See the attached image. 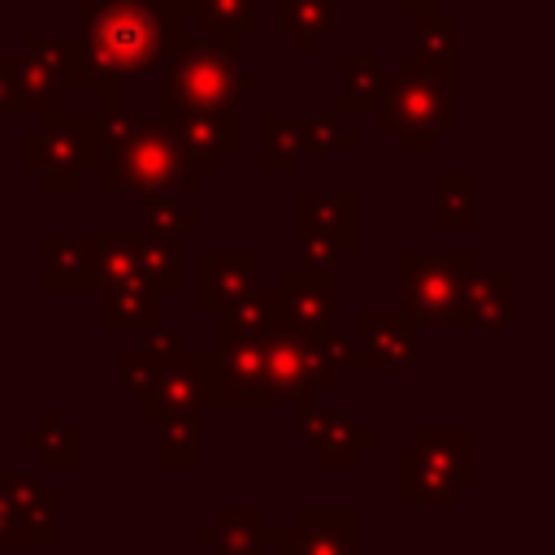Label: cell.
Listing matches in <instances>:
<instances>
[{
    "label": "cell",
    "instance_id": "52a82bcc",
    "mask_svg": "<svg viewBox=\"0 0 555 555\" xmlns=\"http://www.w3.org/2000/svg\"><path fill=\"white\" fill-rule=\"evenodd\" d=\"M186 351L199 373L204 412H278V399L264 382V338H234Z\"/></svg>",
    "mask_w": 555,
    "mask_h": 555
},
{
    "label": "cell",
    "instance_id": "7402d4cb",
    "mask_svg": "<svg viewBox=\"0 0 555 555\" xmlns=\"http://www.w3.org/2000/svg\"><path fill=\"white\" fill-rule=\"evenodd\" d=\"M278 542V525H264L256 507H221L212 525L199 529V546L212 555H264Z\"/></svg>",
    "mask_w": 555,
    "mask_h": 555
},
{
    "label": "cell",
    "instance_id": "484cf974",
    "mask_svg": "<svg viewBox=\"0 0 555 555\" xmlns=\"http://www.w3.org/2000/svg\"><path fill=\"white\" fill-rule=\"evenodd\" d=\"M0 494L9 499V507L17 512L22 525H56V512L65 503V494L56 486H48L39 473H26V468H4Z\"/></svg>",
    "mask_w": 555,
    "mask_h": 555
},
{
    "label": "cell",
    "instance_id": "83f0119b",
    "mask_svg": "<svg viewBox=\"0 0 555 555\" xmlns=\"http://www.w3.org/2000/svg\"><path fill=\"white\" fill-rule=\"evenodd\" d=\"M278 30L295 39V56H317L334 30V0H278Z\"/></svg>",
    "mask_w": 555,
    "mask_h": 555
},
{
    "label": "cell",
    "instance_id": "9a60e30c",
    "mask_svg": "<svg viewBox=\"0 0 555 555\" xmlns=\"http://www.w3.org/2000/svg\"><path fill=\"white\" fill-rule=\"evenodd\" d=\"M160 121V117H156ZM169 134L191 152L199 173H217L225 165V156H234L243 147V121L230 108H195V113H173L165 117Z\"/></svg>",
    "mask_w": 555,
    "mask_h": 555
},
{
    "label": "cell",
    "instance_id": "5bb4252c",
    "mask_svg": "<svg viewBox=\"0 0 555 555\" xmlns=\"http://www.w3.org/2000/svg\"><path fill=\"white\" fill-rule=\"evenodd\" d=\"M516 321V273L512 269H473L460 295L451 330L460 334H503Z\"/></svg>",
    "mask_w": 555,
    "mask_h": 555
},
{
    "label": "cell",
    "instance_id": "e575fe53",
    "mask_svg": "<svg viewBox=\"0 0 555 555\" xmlns=\"http://www.w3.org/2000/svg\"><path fill=\"white\" fill-rule=\"evenodd\" d=\"M191 17L208 35H234V39H243V35H256L260 30V0H199Z\"/></svg>",
    "mask_w": 555,
    "mask_h": 555
},
{
    "label": "cell",
    "instance_id": "5b68a950",
    "mask_svg": "<svg viewBox=\"0 0 555 555\" xmlns=\"http://www.w3.org/2000/svg\"><path fill=\"white\" fill-rule=\"evenodd\" d=\"M477 486V434L473 429H421L416 442L395 451V507L429 512L455 507Z\"/></svg>",
    "mask_w": 555,
    "mask_h": 555
},
{
    "label": "cell",
    "instance_id": "60d3db41",
    "mask_svg": "<svg viewBox=\"0 0 555 555\" xmlns=\"http://www.w3.org/2000/svg\"><path fill=\"white\" fill-rule=\"evenodd\" d=\"M61 542H65L61 525H22V538H17V546L26 551H56Z\"/></svg>",
    "mask_w": 555,
    "mask_h": 555
},
{
    "label": "cell",
    "instance_id": "ab89813d",
    "mask_svg": "<svg viewBox=\"0 0 555 555\" xmlns=\"http://www.w3.org/2000/svg\"><path fill=\"white\" fill-rule=\"evenodd\" d=\"M147 356H156V360H165V364H173L178 356H182V330H152V334H143V343H139Z\"/></svg>",
    "mask_w": 555,
    "mask_h": 555
},
{
    "label": "cell",
    "instance_id": "7bdbcfd3",
    "mask_svg": "<svg viewBox=\"0 0 555 555\" xmlns=\"http://www.w3.org/2000/svg\"><path fill=\"white\" fill-rule=\"evenodd\" d=\"M442 0H395V9L403 13V17H421V13H434Z\"/></svg>",
    "mask_w": 555,
    "mask_h": 555
},
{
    "label": "cell",
    "instance_id": "4316f807",
    "mask_svg": "<svg viewBox=\"0 0 555 555\" xmlns=\"http://www.w3.org/2000/svg\"><path fill=\"white\" fill-rule=\"evenodd\" d=\"M278 334V295L273 291H251L243 299H234L230 308L217 312V343H234V338H269Z\"/></svg>",
    "mask_w": 555,
    "mask_h": 555
},
{
    "label": "cell",
    "instance_id": "f546056e",
    "mask_svg": "<svg viewBox=\"0 0 555 555\" xmlns=\"http://www.w3.org/2000/svg\"><path fill=\"white\" fill-rule=\"evenodd\" d=\"M260 130V156L256 169L260 173H295L304 143H299V117H282V113H260L256 117Z\"/></svg>",
    "mask_w": 555,
    "mask_h": 555
},
{
    "label": "cell",
    "instance_id": "f1b7e54d",
    "mask_svg": "<svg viewBox=\"0 0 555 555\" xmlns=\"http://www.w3.org/2000/svg\"><path fill=\"white\" fill-rule=\"evenodd\" d=\"M304 351H308V373H312V386L317 395L334 390L343 382L347 369L360 373V356H356V343L338 330H321V334H308L304 338Z\"/></svg>",
    "mask_w": 555,
    "mask_h": 555
},
{
    "label": "cell",
    "instance_id": "ee69618b",
    "mask_svg": "<svg viewBox=\"0 0 555 555\" xmlns=\"http://www.w3.org/2000/svg\"><path fill=\"white\" fill-rule=\"evenodd\" d=\"M0 39H4V17H0Z\"/></svg>",
    "mask_w": 555,
    "mask_h": 555
},
{
    "label": "cell",
    "instance_id": "f6af8a7d",
    "mask_svg": "<svg viewBox=\"0 0 555 555\" xmlns=\"http://www.w3.org/2000/svg\"><path fill=\"white\" fill-rule=\"evenodd\" d=\"M0 555H4V551H0Z\"/></svg>",
    "mask_w": 555,
    "mask_h": 555
},
{
    "label": "cell",
    "instance_id": "3957f363",
    "mask_svg": "<svg viewBox=\"0 0 555 555\" xmlns=\"http://www.w3.org/2000/svg\"><path fill=\"white\" fill-rule=\"evenodd\" d=\"M238 43L234 35H208V30H178L160 61V91H156V117L195 113V108H230L260 91L256 69H238Z\"/></svg>",
    "mask_w": 555,
    "mask_h": 555
},
{
    "label": "cell",
    "instance_id": "2e32d148",
    "mask_svg": "<svg viewBox=\"0 0 555 555\" xmlns=\"http://www.w3.org/2000/svg\"><path fill=\"white\" fill-rule=\"evenodd\" d=\"M56 65H61V43L56 35L26 30L22 52H17V104L22 117H52L65 108V95L56 87Z\"/></svg>",
    "mask_w": 555,
    "mask_h": 555
},
{
    "label": "cell",
    "instance_id": "836d02e7",
    "mask_svg": "<svg viewBox=\"0 0 555 555\" xmlns=\"http://www.w3.org/2000/svg\"><path fill=\"white\" fill-rule=\"evenodd\" d=\"M139 234H160V238H182L199 230V208H191L178 195H139Z\"/></svg>",
    "mask_w": 555,
    "mask_h": 555
},
{
    "label": "cell",
    "instance_id": "4dcf8cb0",
    "mask_svg": "<svg viewBox=\"0 0 555 555\" xmlns=\"http://www.w3.org/2000/svg\"><path fill=\"white\" fill-rule=\"evenodd\" d=\"M134 273L169 295L182 286V251H178V238H160V234H134Z\"/></svg>",
    "mask_w": 555,
    "mask_h": 555
},
{
    "label": "cell",
    "instance_id": "7a4b0ae2",
    "mask_svg": "<svg viewBox=\"0 0 555 555\" xmlns=\"http://www.w3.org/2000/svg\"><path fill=\"white\" fill-rule=\"evenodd\" d=\"M100 191H134V195H191L199 191L204 173L195 169L191 152L169 134L165 121H147L139 113L100 117Z\"/></svg>",
    "mask_w": 555,
    "mask_h": 555
},
{
    "label": "cell",
    "instance_id": "30bf717a",
    "mask_svg": "<svg viewBox=\"0 0 555 555\" xmlns=\"http://www.w3.org/2000/svg\"><path fill=\"white\" fill-rule=\"evenodd\" d=\"M295 434H299V442L317 455V464H321L325 473H351L356 460L382 442L377 429L360 425L351 412H343V408H321V403H299Z\"/></svg>",
    "mask_w": 555,
    "mask_h": 555
},
{
    "label": "cell",
    "instance_id": "d6a6232c",
    "mask_svg": "<svg viewBox=\"0 0 555 555\" xmlns=\"http://www.w3.org/2000/svg\"><path fill=\"white\" fill-rule=\"evenodd\" d=\"M455 43H460V22L451 13L434 9V13H421L416 17V56L434 74L455 78Z\"/></svg>",
    "mask_w": 555,
    "mask_h": 555
},
{
    "label": "cell",
    "instance_id": "277c9868",
    "mask_svg": "<svg viewBox=\"0 0 555 555\" xmlns=\"http://www.w3.org/2000/svg\"><path fill=\"white\" fill-rule=\"evenodd\" d=\"M373 117L377 134H386L403 156H429L447 134L460 130L455 78L434 74L416 52H399Z\"/></svg>",
    "mask_w": 555,
    "mask_h": 555
},
{
    "label": "cell",
    "instance_id": "ba28073f",
    "mask_svg": "<svg viewBox=\"0 0 555 555\" xmlns=\"http://www.w3.org/2000/svg\"><path fill=\"white\" fill-rule=\"evenodd\" d=\"M477 269V251H395V278L403 295V312L416 325H451L460 312V295L468 273Z\"/></svg>",
    "mask_w": 555,
    "mask_h": 555
},
{
    "label": "cell",
    "instance_id": "d6986e66",
    "mask_svg": "<svg viewBox=\"0 0 555 555\" xmlns=\"http://www.w3.org/2000/svg\"><path fill=\"white\" fill-rule=\"evenodd\" d=\"M186 412H204V408H199V373L191 364V351L182 347V356L156 377V386L147 395H139V425L147 434H156L160 425H169Z\"/></svg>",
    "mask_w": 555,
    "mask_h": 555
},
{
    "label": "cell",
    "instance_id": "1f68e13d",
    "mask_svg": "<svg viewBox=\"0 0 555 555\" xmlns=\"http://www.w3.org/2000/svg\"><path fill=\"white\" fill-rule=\"evenodd\" d=\"M199 434H204V412H186L169 425L156 429V464L165 473H195L199 468Z\"/></svg>",
    "mask_w": 555,
    "mask_h": 555
},
{
    "label": "cell",
    "instance_id": "ac0fdd59",
    "mask_svg": "<svg viewBox=\"0 0 555 555\" xmlns=\"http://www.w3.org/2000/svg\"><path fill=\"white\" fill-rule=\"evenodd\" d=\"M39 247H43V273H39L43 291H100L91 230H78V234L43 230Z\"/></svg>",
    "mask_w": 555,
    "mask_h": 555
},
{
    "label": "cell",
    "instance_id": "74e56055",
    "mask_svg": "<svg viewBox=\"0 0 555 555\" xmlns=\"http://www.w3.org/2000/svg\"><path fill=\"white\" fill-rule=\"evenodd\" d=\"M165 369H169V364L156 360V356H147L143 347H126V351L117 356V386L130 390V395H147Z\"/></svg>",
    "mask_w": 555,
    "mask_h": 555
},
{
    "label": "cell",
    "instance_id": "f35d334b",
    "mask_svg": "<svg viewBox=\"0 0 555 555\" xmlns=\"http://www.w3.org/2000/svg\"><path fill=\"white\" fill-rule=\"evenodd\" d=\"M0 117H22V104H17V52H0Z\"/></svg>",
    "mask_w": 555,
    "mask_h": 555
},
{
    "label": "cell",
    "instance_id": "e0dca14e",
    "mask_svg": "<svg viewBox=\"0 0 555 555\" xmlns=\"http://www.w3.org/2000/svg\"><path fill=\"white\" fill-rule=\"evenodd\" d=\"M199 312H221L260 286V251L251 247H204L199 251Z\"/></svg>",
    "mask_w": 555,
    "mask_h": 555
},
{
    "label": "cell",
    "instance_id": "603a6c76",
    "mask_svg": "<svg viewBox=\"0 0 555 555\" xmlns=\"http://www.w3.org/2000/svg\"><path fill=\"white\" fill-rule=\"evenodd\" d=\"M338 69V100H334V113L338 117H373L377 104H382V91H386V69L373 52H343L334 61Z\"/></svg>",
    "mask_w": 555,
    "mask_h": 555
},
{
    "label": "cell",
    "instance_id": "4fadbf2b",
    "mask_svg": "<svg viewBox=\"0 0 555 555\" xmlns=\"http://www.w3.org/2000/svg\"><path fill=\"white\" fill-rule=\"evenodd\" d=\"M356 507H299L291 525H278V555H356Z\"/></svg>",
    "mask_w": 555,
    "mask_h": 555
},
{
    "label": "cell",
    "instance_id": "d590c367",
    "mask_svg": "<svg viewBox=\"0 0 555 555\" xmlns=\"http://www.w3.org/2000/svg\"><path fill=\"white\" fill-rule=\"evenodd\" d=\"M299 143H304V152H312V156H334V152L347 156V152L360 147L356 130H347L338 113H312V117H299Z\"/></svg>",
    "mask_w": 555,
    "mask_h": 555
},
{
    "label": "cell",
    "instance_id": "d4e9b609",
    "mask_svg": "<svg viewBox=\"0 0 555 555\" xmlns=\"http://www.w3.org/2000/svg\"><path fill=\"white\" fill-rule=\"evenodd\" d=\"M434 230L442 234L477 230V173L473 169H442L434 178Z\"/></svg>",
    "mask_w": 555,
    "mask_h": 555
},
{
    "label": "cell",
    "instance_id": "ffe728a7",
    "mask_svg": "<svg viewBox=\"0 0 555 555\" xmlns=\"http://www.w3.org/2000/svg\"><path fill=\"white\" fill-rule=\"evenodd\" d=\"M264 382H269V395L282 403H317V386H312V373H308V351H304V338L299 334H286L278 325V334L264 338Z\"/></svg>",
    "mask_w": 555,
    "mask_h": 555
},
{
    "label": "cell",
    "instance_id": "cb8c5ba5",
    "mask_svg": "<svg viewBox=\"0 0 555 555\" xmlns=\"http://www.w3.org/2000/svg\"><path fill=\"white\" fill-rule=\"evenodd\" d=\"M22 447L39 451L43 468H56V473L82 468V429L69 425L61 408H43L39 421L30 429H22Z\"/></svg>",
    "mask_w": 555,
    "mask_h": 555
},
{
    "label": "cell",
    "instance_id": "9c48e42d",
    "mask_svg": "<svg viewBox=\"0 0 555 555\" xmlns=\"http://www.w3.org/2000/svg\"><path fill=\"white\" fill-rule=\"evenodd\" d=\"M299 264L338 269L343 256L360 247V199L356 191H299L295 199Z\"/></svg>",
    "mask_w": 555,
    "mask_h": 555
},
{
    "label": "cell",
    "instance_id": "8d00e7d4",
    "mask_svg": "<svg viewBox=\"0 0 555 555\" xmlns=\"http://www.w3.org/2000/svg\"><path fill=\"white\" fill-rule=\"evenodd\" d=\"M91 247H95V278H100V286L139 278V273H134V234H121V230H91Z\"/></svg>",
    "mask_w": 555,
    "mask_h": 555
},
{
    "label": "cell",
    "instance_id": "8992f818",
    "mask_svg": "<svg viewBox=\"0 0 555 555\" xmlns=\"http://www.w3.org/2000/svg\"><path fill=\"white\" fill-rule=\"evenodd\" d=\"M100 165V113H52L22 134V169L39 178L48 195L82 191V178Z\"/></svg>",
    "mask_w": 555,
    "mask_h": 555
},
{
    "label": "cell",
    "instance_id": "b9f144b4",
    "mask_svg": "<svg viewBox=\"0 0 555 555\" xmlns=\"http://www.w3.org/2000/svg\"><path fill=\"white\" fill-rule=\"evenodd\" d=\"M17 538H22V520H17V512L9 507V499L0 494V551L17 546Z\"/></svg>",
    "mask_w": 555,
    "mask_h": 555
},
{
    "label": "cell",
    "instance_id": "44dd1931",
    "mask_svg": "<svg viewBox=\"0 0 555 555\" xmlns=\"http://www.w3.org/2000/svg\"><path fill=\"white\" fill-rule=\"evenodd\" d=\"M100 295V330L121 334V330H160V291H152L143 278L108 282L95 291Z\"/></svg>",
    "mask_w": 555,
    "mask_h": 555
},
{
    "label": "cell",
    "instance_id": "8fae6325",
    "mask_svg": "<svg viewBox=\"0 0 555 555\" xmlns=\"http://www.w3.org/2000/svg\"><path fill=\"white\" fill-rule=\"evenodd\" d=\"M278 325L286 334H321L334 321L338 308V269H312V264H291L278 273Z\"/></svg>",
    "mask_w": 555,
    "mask_h": 555
},
{
    "label": "cell",
    "instance_id": "6da1fadb",
    "mask_svg": "<svg viewBox=\"0 0 555 555\" xmlns=\"http://www.w3.org/2000/svg\"><path fill=\"white\" fill-rule=\"evenodd\" d=\"M182 13L169 0H78V26L61 30V95H95L100 117L121 113V78L156 74Z\"/></svg>",
    "mask_w": 555,
    "mask_h": 555
},
{
    "label": "cell",
    "instance_id": "7c38bea8",
    "mask_svg": "<svg viewBox=\"0 0 555 555\" xmlns=\"http://www.w3.org/2000/svg\"><path fill=\"white\" fill-rule=\"evenodd\" d=\"M351 343L360 356V373H408L421 360V325L403 308H360Z\"/></svg>",
    "mask_w": 555,
    "mask_h": 555
}]
</instances>
